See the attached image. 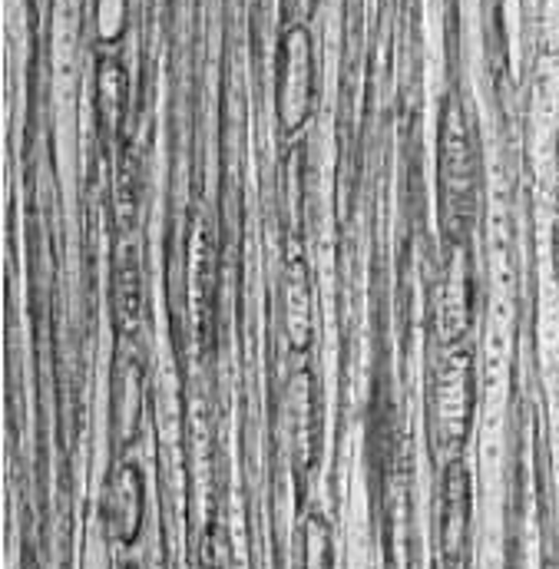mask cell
<instances>
[{
  "instance_id": "11",
  "label": "cell",
  "mask_w": 559,
  "mask_h": 569,
  "mask_svg": "<svg viewBox=\"0 0 559 569\" xmlns=\"http://www.w3.org/2000/svg\"><path fill=\"white\" fill-rule=\"evenodd\" d=\"M126 569H136V562H126Z\"/></svg>"
},
{
  "instance_id": "6",
  "label": "cell",
  "mask_w": 559,
  "mask_h": 569,
  "mask_svg": "<svg viewBox=\"0 0 559 569\" xmlns=\"http://www.w3.org/2000/svg\"><path fill=\"white\" fill-rule=\"evenodd\" d=\"M312 371H298L292 378V388H289V434H292V451H295V460L302 467L315 464V447H312V407H315V384H312Z\"/></svg>"
},
{
  "instance_id": "3",
  "label": "cell",
  "mask_w": 559,
  "mask_h": 569,
  "mask_svg": "<svg viewBox=\"0 0 559 569\" xmlns=\"http://www.w3.org/2000/svg\"><path fill=\"white\" fill-rule=\"evenodd\" d=\"M147 414V365L129 347L119 351L113 362V384H110V423L116 447H129L143 431Z\"/></svg>"
},
{
  "instance_id": "9",
  "label": "cell",
  "mask_w": 559,
  "mask_h": 569,
  "mask_svg": "<svg viewBox=\"0 0 559 569\" xmlns=\"http://www.w3.org/2000/svg\"><path fill=\"white\" fill-rule=\"evenodd\" d=\"M129 30V0H93V40L103 50L123 43Z\"/></svg>"
},
{
  "instance_id": "5",
  "label": "cell",
  "mask_w": 559,
  "mask_h": 569,
  "mask_svg": "<svg viewBox=\"0 0 559 569\" xmlns=\"http://www.w3.org/2000/svg\"><path fill=\"white\" fill-rule=\"evenodd\" d=\"M285 331L292 351L305 354L312 344V284L302 258H295L285 275Z\"/></svg>"
},
{
  "instance_id": "4",
  "label": "cell",
  "mask_w": 559,
  "mask_h": 569,
  "mask_svg": "<svg viewBox=\"0 0 559 569\" xmlns=\"http://www.w3.org/2000/svg\"><path fill=\"white\" fill-rule=\"evenodd\" d=\"M470 543V473L463 460H450L444 470V517H441V549L450 566H460Z\"/></svg>"
},
{
  "instance_id": "7",
  "label": "cell",
  "mask_w": 559,
  "mask_h": 569,
  "mask_svg": "<svg viewBox=\"0 0 559 569\" xmlns=\"http://www.w3.org/2000/svg\"><path fill=\"white\" fill-rule=\"evenodd\" d=\"M126 100H129V87H126L119 60L100 56L97 60V116L110 136H116L126 119Z\"/></svg>"
},
{
  "instance_id": "2",
  "label": "cell",
  "mask_w": 559,
  "mask_h": 569,
  "mask_svg": "<svg viewBox=\"0 0 559 569\" xmlns=\"http://www.w3.org/2000/svg\"><path fill=\"white\" fill-rule=\"evenodd\" d=\"M106 530L116 543L136 546L147 527V473L136 460H119L103 496Z\"/></svg>"
},
{
  "instance_id": "1",
  "label": "cell",
  "mask_w": 559,
  "mask_h": 569,
  "mask_svg": "<svg viewBox=\"0 0 559 569\" xmlns=\"http://www.w3.org/2000/svg\"><path fill=\"white\" fill-rule=\"evenodd\" d=\"M318 93L315 40L305 24H289L278 40V77H275V116L285 136H298L312 113Z\"/></svg>"
},
{
  "instance_id": "8",
  "label": "cell",
  "mask_w": 559,
  "mask_h": 569,
  "mask_svg": "<svg viewBox=\"0 0 559 569\" xmlns=\"http://www.w3.org/2000/svg\"><path fill=\"white\" fill-rule=\"evenodd\" d=\"M302 569H334V530L321 510H308L302 523Z\"/></svg>"
},
{
  "instance_id": "10",
  "label": "cell",
  "mask_w": 559,
  "mask_h": 569,
  "mask_svg": "<svg viewBox=\"0 0 559 569\" xmlns=\"http://www.w3.org/2000/svg\"><path fill=\"white\" fill-rule=\"evenodd\" d=\"M302 8H305V11H312V8H315V0H302Z\"/></svg>"
}]
</instances>
